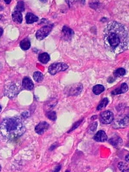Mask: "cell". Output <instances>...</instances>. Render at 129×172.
I'll list each match as a JSON object with an SVG mask.
<instances>
[{
  "instance_id": "cell-1",
  "label": "cell",
  "mask_w": 129,
  "mask_h": 172,
  "mask_svg": "<svg viewBox=\"0 0 129 172\" xmlns=\"http://www.w3.org/2000/svg\"><path fill=\"white\" fill-rule=\"evenodd\" d=\"M103 35L105 45L112 51L127 47L128 32L126 27L121 23L111 21L104 28Z\"/></svg>"
},
{
  "instance_id": "cell-2",
  "label": "cell",
  "mask_w": 129,
  "mask_h": 172,
  "mask_svg": "<svg viewBox=\"0 0 129 172\" xmlns=\"http://www.w3.org/2000/svg\"><path fill=\"white\" fill-rule=\"evenodd\" d=\"M25 131L23 121L19 116L5 118L0 125V133L6 139L13 140L20 137Z\"/></svg>"
},
{
  "instance_id": "cell-3",
  "label": "cell",
  "mask_w": 129,
  "mask_h": 172,
  "mask_svg": "<svg viewBox=\"0 0 129 172\" xmlns=\"http://www.w3.org/2000/svg\"><path fill=\"white\" fill-rule=\"evenodd\" d=\"M69 67L66 64L63 63H56L52 64L49 67L48 70L50 74L54 75L60 71H64Z\"/></svg>"
},
{
  "instance_id": "cell-4",
  "label": "cell",
  "mask_w": 129,
  "mask_h": 172,
  "mask_svg": "<svg viewBox=\"0 0 129 172\" xmlns=\"http://www.w3.org/2000/svg\"><path fill=\"white\" fill-rule=\"evenodd\" d=\"M53 25H45L38 30L36 33V37L39 40H42L47 37L53 29Z\"/></svg>"
},
{
  "instance_id": "cell-5",
  "label": "cell",
  "mask_w": 129,
  "mask_h": 172,
  "mask_svg": "<svg viewBox=\"0 0 129 172\" xmlns=\"http://www.w3.org/2000/svg\"><path fill=\"white\" fill-rule=\"evenodd\" d=\"M114 115L112 112L106 111L101 113L100 116V120L104 124H109L113 120Z\"/></svg>"
},
{
  "instance_id": "cell-6",
  "label": "cell",
  "mask_w": 129,
  "mask_h": 172,
  "mask_svg": "<svg viewBox=\"0 0 129 172\" xmlns=\"http://www.w3.org/2000/svg\"><path fill=\"white\" fill-rule=\"evenodd\" d=\"M83 85L81 84H76L70 86L67 90V93L70 96H77L81 92Z\"/></svg>"
},
{
  "instance_id": "cell-7",
  "label": "cell",
  "mask_w": 129,
  "mask_h": 172,
  "mask_svg": "<svg viewBox=\"0 0 129 172\" xmlns=\"http://www.w3.org/2000/svg\"><path fill=\"white\" fill-rule=\"evenodd\" d=\"M49 127V125L47 122H41L35 128V131L38 134H42L48 130Z\"/></svg>"
},
{
  "instance_id": "cell-8",
  "label": "cell",
  "mask_w": 129,
  "mask_h": 172,
  "mask_svg": "<svg viewBox=\"0 0 129 172\" xmlns=\"http://www.w3.org/2000/svg\"><path fill=\"white\" fill-rule=\"evenodd\" d=\"M93 139L96 142H104L107 141L108 137L104 131L103 130H100L98 131L97 133L95 135Z\"/></svg>"
},
{
  "instance_id": "cell-9",
  "label": "cell",
  "mask_w": 129,
  "mask_h": 172,
  "mask_svg": "<svg viewBox=\"0 0 129 172\" xmlns=\"http://www.w3.org/2000/svg\"><path fill=\"white\" fill-rule=\"evenodd\" d=\"M22 85L23 88L27 90H30L34 88V84L31 79L29 78L25 77L22 81Z\"/></svg>"
},
{
  "instance_id": "cell-10",
  "label": "cell",
  "mask_w": 129,
  "mask_h": 172,
  "mask_svg": "<svg viewBox=\"0 0 129 172\" xmlns=\"http://www.w3.org/2000/svg\"><path fill=\"white\" fill-rule=\"evenodd\" d=\"M12 18L13 20L15 23L18 24H20L22 23L23 17L22 13L20 12L15 10L12 14Z\"/></svg>"
},
{
  "instance_id": "cell-11",
  "label": "cell",
  "mask_w": 129,
  "mask_h": 172,
  "mask_svg": "<svg viewBox=\"0 0 129 172\" xmlns=\"http://www.w3.org/2000/svg\"><path fill=\"white\" fill-rule=\"evenodd\" d=\"M128 87L127 84L125 83L121 84V87L119 88L116 89L112 92L111 94L113 95H117L119 94L125 93L128 91Z\"/></svg>"
},
{
  "instance_id": "cell-12",
  "label": "cell",
  "mask_w": 129,
  "mask_h": 172,
  "mask_svg": "<svg viewBox=\"0 0 129 172\" xmlns=\"http://www.w3.org/2000/svg\"><path fill=\"white\" fill-rule=\"evenodd\" d=\"M62 32L65 38L68 39L72 38V36L74 35V32L73 30L66 25L63 27Z\"/></svg>"
},
{
  "instance_id": "cell-13",
  "label": "cell",
  "mask_w": 129,
  "mask_h": 172,
  "mask_svg": "<svg viewBox=\"0 0 129 172\" xmlns=\"http://www.w3.org/2000/svg\"><path fill=\"white\" fill-rule=\"evenodd\" d=\"M109 142L115 147H119L122 145L123 141L121 138L118 136H114L109 140Z\"/></svg>"
},
{
  "instance_id": "cell-14",
  "label": "cell",
  "mask_w": 129,
  "mask_h": 172,
  "mask_svg": "<svg viewBox=\"0 0 129 172\" xmlns=\"http://www.w3.org/2000/svg\"><path fill=\"white\" fill-rule=\"evenodd\" d=\"M26 22L27 24H32L38 21V18L36 15L31 13H27L25 16Z\"/></svg>"
},
{
  "instance_id": "cell-15",
  "label": "cell",
  "mask_w": 129,
  "mask_h": 172,
  "mask_svg": "<svg viewBox=\"0 0 129 172\" xmlns=\"http://www.w3.org/2000/svg\"><path fill=\"white\" fill-rule=\"evenodd\" d=\"M30 42L29 39L25 38L20 42V47L23 51H27L30 47Z\"/></svg>"
},
{
  "instance_id": "cell-16",
  "label": "cell",
  "mask_w": 129,
  "mask_h": 172,
  "mask_svg": "<svg viewBox=\"0 0 129 172\" xmlns=\"http://www.w3.org/2000/svg\"><path fill=\"white\" fill-rule=\"evenodd\" d=\"M50 56L46 53H41L38 56V60L40 62L44 64H46L49 61Z\"/></svg>"
},
{
  "instance_id": "cell-17",
  "label": "cell",
  "mask_w": 129,
  "mask_h": 172,
  "mask_svg": "<svg viewBox=\"0 0 129 172\" xmlns=\"http://www.w3.org/2000/svg\"><path fill=\"white\" fill-rule=\"evenodd\" d=\"M104 90V87L103 85H95L93 87V92L95 95H99L102 93Z\"/></svg>"
},
{
  "instance_id": "cell-18",
  "label": "cell",
  "mask_w": 129,
  "mask_h": 172,
  "mask_svg": "<svg viewBox=\"0 0 129 172\" xmlns=\"http://www.w3.org/2000/svg\"><path fill=\"white\" fill-rule=\"evenodd\" d=\"M118 126L119 128H124L128 126L129 124L128 116H125L122 119L118 122Z\"/></svg>"
},
{
  "instance_id": "cell-19",
  "label": "cell",
  "mask_w": 129,
  "mask_h": 172,
  "mask_svg": "<svg viewBox=\"0 0 129 172\" xmlns=\"http://www.w3.org/2000/svg\"><path fill=\"white\" fill-rule=\"evenodd\" d=\"M33 78L34 80L36 82L39 83V82H41L43 80L44 76L41 72L37 71V72L34 73Z\"/></svg>"
},
{
  "instance_id": "cell-20",
  "label": "cell",
  "mask_w": 129,
  "mask_h": 172,
  "mask_svg": "<svg viewBox=\"0 0 129 172\" xmlns=\"http://www.w3.org/2000/svg\"><path fill=\"white\" fill-rule=\"evenodd\" d=\"M118 167L119 169L122 172H128L129 170L128 164L125 162H119Z\"/></svg>"
},
{
  "instance_id": "cell-21",
  "label": "cell",
  "mask_w": 129,
  "mask_h": 172,
  "mask_svg": "<svg viewBox=\"0 0 129 172\" xmlns=\"http://www.w3.org/2000/svg\"><path fill=\"white\" fill-rule=\"evenodd\" d=\"M109 103V100L107 98H103L101 100V102L99 104L97 107V110L98 111L102 110V109L104 108L107 106L108 104Z\"/></svg>"
},
{
  "instance_id": "cell-22",
  "label": "cell",
  "mask_w": 129,
  "mask_h": 172,
  "mask_svg": "<svg viewBox=\"0 0 129 172\" xmlns=\"http://www.w3.org/2000/svg\"><path fill=\"white\" fill-rule=\"evenodd\" d=\"M126 71L125 69L123 68H120L117 69L114 72V75L116 77L123 76L125 74Z\"/></svg>"
},
{
  "instance_id": "cell-23",
  "label": "cell",
  "mask_w": 129,
  "mask_h": 172,
  "mask_svg": "<svg viewBox=\"0 0 129 172\" xmlns=\"http://www.w3.org/2000/svg\"><path fill=\"white\" fill-rule=\"evenodd\" d=\"M47 116L51 120L55 121L56 119V112L53 111H49L47 113Z\"/></svg>"
},
{
  "instance_id": "cell-24",
  "label": "cell",
  "mask_w": 129,
  "mask_h": 172,
  "mask_svg": "<svg viewBox=\"0 0 129 172\" xmlns=\"http://www.w3.org/2000/svg\"><path fill=\"white\" fill-rule=\"evenodd\" d=\"M24 9L25 8H24V3L22 1H20L18 2L15 10L22 12L24 10Z\"/></svg>"
},
{
  "instance_id": "cell-25",
  "label": "cell",
  "mask_w": 129,
  "mask_h": 172,
  "mask_svg": "<svg viewBox=\"0 0 129 172\" xmlns=\"http://www.w3.org/2000/svg\"><path fill=\"white\" fill-rule=\"evenodd\" d=\"M97 127V123L94 122V123H93L90 126V130L92 132H94L95 131H96Z\"/></svg>"
},
{
  "instance_id": "cell-26",
  "label": "cell",
  "mask_w": 129,
  "mask_h": 172,
  "mask_svg": "<svg viewBox=\"0 0 129 172\" xmlns=\"http://www.w3.org/2000/svg\"><path fill=\"white\" fill-rule=\"evenodd\" d=\"M61 169V166H56V168H55V172H58Z\"/></svg>"
},
{
  "instance_id": "cell-27",
  "label": "cell",
  "mask_w": 129,
  "mask_h": 172,
  "mask_svg": "<svg viewBox=\"0 0 129 172\" xmlns=\"http://www.w3.org/2000/svg\"><path fill=\"white\" fill-rule=\"evenodd\" d=\"M3 33H4V30L2 27H0V37L3 35Z\"/></svg>"
},
{
  "instance_id": "cell-28",
  "label": "cell",
  "mask_w": 129,
  "mask_h": 172,
  "mask_svg": "<svg viewBox=\"0 0 129 172\" xmlns=\"http://www.w3.org/2000/svg\"><path fill=\"white\" fill-rule=\"evenodd\" d=\"M125 160L127 162H129V155L128 154L127 156H126Z\"/></svg>"
},
{
  "instance_id": "cell-29",
  "label": "cell",
  "mask_w": 129,
  "mask_h": 172,
  "mask_svg": "<svg viewBox=\"0 0 129 172\" xmlns=\"http://www.w3.org/2000/svg\"><path fill=\"white\" fill-rule=\"evenodd\" d=\"M4 1L5 2L6 4H10L11 2V1Z\"/></svg>"
},
{
  "instance_id": "cell-30",
  "label": "cell",
  "mask_w": 129,
  "mask_h": 172,
  "mask_svg": "<svg viewBox=\"0 0 129 172\" xmlns=\"http://www.w3.org/2000/svg\"><path fill=\"white\" fill-rule=\"evenodd\" d=\"M4 9V7L1 5H0V11L3 10Z\"/></svg>"
},
{
  "instance_id": "cell-31",
  "label": "cell",
  "mask_w": 129,
  "mask_h": 172,
  "mask_svg": "<svg viewBox=\"0 0 129 172\" xmlns=\"http://www.w3.org/2000/svg\"><path fill=\"white\" fill-rule=\"evenodd\" d=\"M1 110H2L1 106V105H0V112L1 111Z\"/></svg>"
},
{
  "instance_id": "cell-32",
  "label": "cell",
  "mask_w": 129,
  "mask_h": 172,
  "mask_svg": "<svg viewBox=\"0 0 129 172\" xmlns=\"http://www.w3.org/2000/svg\"><path fill=\"white\" fill-rule=\"evenodd\" d=\"M2 17V16L1 15H0V20H1V19Z\"/></svg>"
},
{
  "instance_id": "cell-33",
  "label": "cell",
  "mask_w": 129,
  "mask_h": 172,
  "mask_svg": "<svg viewBox=\"0 0 129 172\" xmlns=\"http://www.w3.org/2000/svg\"><path fill=\"white\" fill-rule=\"evenodd\" d=\"M1 166L0 165V171H1Z\"/></svg>"
}]
</instances>
